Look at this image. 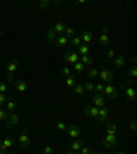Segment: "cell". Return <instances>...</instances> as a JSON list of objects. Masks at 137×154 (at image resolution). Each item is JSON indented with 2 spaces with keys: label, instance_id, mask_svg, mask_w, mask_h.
I'll use <instances>...</instances> for the list:
<instances>
[{
  "label": "cell",
  "instance_id": "obj_19",
  "mask_svg": "<svg viewBox=\"0 0 137 154\" xmlns=\"http://www.w3.org/2000/svg\"><path fill=\"white\" fill-rule=\"evenodd\" d=\"M52 28H54V30L58 33V36H59V35H63L67 26H66V22H56Z\"/></svg>",
  "mask_w": 137,
  "mask_h": 154
},
{
  "label": "cell",
  "instance_id": "obj_25",
  "mask_svg": "<svg viewBox=\"0 0 137 154\" xmlns=\"http://www.w3.org/2000/svg\"><path fill=\"white\" fill-rule=\"evenodd\" d=\"M73 92H74V95H82L85 92V88H84L82 84H76L73 87Z\"/></svg>",
  "mask_w": 137,
  "mask_h": 154
},
{
  "label": "cell",
  "instance_id": "obj_23",
  "mask_svg": "<svg viewBox=\"0 0 137 154\" xmlns=\"http://www.w3.org/2000/svg\"><path fill=\"white\" fill-rule=\"evenodd\" d=\"M114 66L115 67L125 66V57H124V55H118V57L114 58Z\"/></svg>",
  "mask_w": 137,
  "mask_h": 154
},
{
  "label": "cell",
  "instance_id": "obj_2",
  "mask_svg": "<svg viewBox=\"0 0 137 154\" xmlns=\"http://www.w3.org/2000/svg\"><path fill=\"white\" fill-rule=\"evenodd\" d=\"M118 140L119 136H117V135H106L102 140V146L104 149H112L118 144Z\"/></svg>",
  "mask_w": 137,
  "mask_h": 154
},
{
  "label": "cell",
  "instance_id": "obj_17",
  "mask_svg": "<svg viewBox=\"0 0 137 154\" xmlns=\"http://www.w3.org/2000/svg\"><path fill=\"white\" fill-rule=\"evenodd\" d=\"M82 146H84V142L82 140H80V139H73V142L70 143V149L69 150H73V151H78L82 149Z\"/></svg>",
  "mask_w": 137,
  "mask_h": 154
},
{
  "label": "cell",
  "instance_id": "obj_6",
  "mask_svg": "<svg viewBox=\"0 0 137 154\" xmlns=\"http://www.w3.org/2000/svg\"><path fill=\"white\" fill-rule=\"evenodd\" d=\"M66 132H67V136H69V138L77 139L78 136H80V134H81V128L77 124H70L66 128Z\"/></svg>",
  "mask_w": 137,
  "mask_h": 154
},
{
  "label": "cell",
  "instance_id": "obj_49",
  "mask_svg": "<svg viewBox=\"0 0 137 154\" xmlns=\"http://www.w3.org/2000/svg\"><path fill=\"white\" fill-rule=\"evenodd\" d=\"M82 3H85V0H78V2L74 3V6H78V4H82Z\"/></svg>",
  "mask_w": 137,
  "mask_h": 154
},
{
  "label": "cell",
  "instance_id": "obj_31",
  "mask_svg": "<svg viewBox=\"0 0 137 154\" xmlns=\"http://www.w3.org/2000/svg\"><path fill=\"white\" fill-rule=\"evenodd\" d=\"M76 84H77V81H76V77H74L73 74L67 76V79H66V85H67V87H71V88H73Z\"/></svg>",
  "mask_w": 137,
  "mask_h": 154
},
{
  "label": "cell",
  "instance_id": "obj_27",
  "mask_svg": "<svg viewBox=\"0 0 137 154\" xmlns=\"http://www.w3.org/2000/svg\"><path fill=\"white\" fill-rule=\"evenodd\" d=\"M84 70H85V66H84L80 61L77 62V63H74V72H76L77 74H82Z\"/></svg>",
  "mask_w": 137,
  "mask_h": 154
},
{
  "label": "cell",
  "instance_id": "obj_36",
  "mask_svg": "<svg viewBox=\"0 0 137 154\" xmlns=\"http://www.w3.org/2000/svg\"><path fill=\"white\" fill-rule=\"evenodd\" d=\"M84 88H85V91H95V84L92 81H86L84 84Z\"/></svg>",
  "mask_w": 137,
  "mask_h": 154
},
{
  "label": "cell",
  "instance_id": "obj_37",
  "mask_svg": "<svg viewBox=\"0 0 137 154\" xmlns=\"http://www.w3.org/2000/svg\"><path fill=\"white\" fill-rule=\"evenodd\" d=\"M66 128H67V125L64 124V122H62V121L56 122V129H58V131H61V132H66Z\"/></svg>",
  "mask_w": 137,
  "mask_h": 154
},
{
  "label": "cell",
  "instance_id": "obj_45",
  "mask_svg": "<svg viewBox=\"0 0 137 154\" xmlns=\"http://www.w3.org/2000/svg\"><path fill=\"white\" fill-rule=\"evenodd\" d=\"M125 85H129V87H133V88H134V87H136V81H134L133 79H130V80L126 81V84H125Z\"/></svg>",
  "mask_w": 137,
  "mask_h": 154
},
{
  "label": "cell",
  "instance_id": "obj_22",
  "mask_svg": "<svg viewBox=\"0 0 137 154\" xmlns=\"http://www.w3.org/2000/svg\"><path fill=\"white\" fill-rule=\"evenodd\" d=\"M80 62L84 66H91V65H93V58L91 57V55H82Z\"/></svg>",
  "mask_w": 137,
  "mask_h": 154
},
{
  "label": "cell",
  "instance_id": "obj_16",
  "mask_svg": "<svg viewBox=\"0 0 137 154\" xmlns=\"http://www.w3.org/2000/svg\"><path fill=\"white\" fill-rule=\"evenodd\" d=\"M6 110L8 113H14L16 110V102L14 100L13 96H8V99L6 102Z\"/></svg>",
  "mask_w": 137,
  "mask_h": 154
},
{
  "label": "cell",
  "instance_id": "obj_15",
  "mask_svg": "<svg viewBox=\"0 0 137 154\" xmlns=\"http://www.w3.org/2000/svg\"><path fill=\"white\" fill-rule=\"evenodd\" d=\"M15 88L19 94H23L28 90V83L23 79H18V80H15Z\"/></svg>",
  "mask_w": 137,
  "mask_h": 154
},
{
  "label": "cell",
  "instance_id": "obj_38",
  "mask_svg": "<svg viewBox=\"0 0 137 154\" xmlns=\"http://www.w3.org/2000/svg\"><path fill=\"white\" fill-rule=\"evenodd\" d=\"M54 151H55V149L52 147L51 144H47V146L44 147V153L43 154H54Z\"/></svg>",
  "mask_w": 137,
  "mask_h": 154
},
{
  "label": "cell",
  "instance_id": "obj_48",
  "mask_svg": "<svg viewBox=\"0 0 137 154\" xmlns=\"http://www.w3.org/2000/svg\"><path fill=\"white\" fill-rule=\"evenodd\" d=\"M136 62H137V58L132 57V66H136Z\"/></svg>",
  "mask_w": 137,
  "mask_h": 154
},
{
  "label": "cell",
  "instance_id": "obj_3",
  "mask_svg": "<svg viewBox=\"0 0 137 154\" xmlns=\"http://www.w3.org/2000/svg\"><path fill=\"white\" fill-rule=\"evenodd\" d=\"M121 90L124 91V94H125V96H126V99H128V100H130V102H134V100L137 99V91H136V88L122 84V85H121Z\"/></svg>",
  "mask_w": 137,
  "mask_h": 154
},
{
  "label": "cell",
  "instance_id": "obj_44",
  "mask_svg": "<svg viewBox=\"0 0 137 154\" xmlns=\"http://www.w3.org/2000/svg\"><path fill=\"white\" fill-rule=\"evenodd\" d=\"M114 57H115V51L111 48V50H109V52H107V59H112Z\"/></svg>",
  "mask_w": 137,
  "mask_h": 154
},
{
  "label": "cell",
  "instance_id": "obj_13",
  "mask_svg": "<svg viewBox=\"0 0 137 154\" xmlns=\"http://www.w3.org/2000/svg\"><path fill=\"white\" fill-rule=\"evenodd\" d=\"M78 37L81 38V43H82V44H88V43H91L93 40V33L91 32V30H82Z\"/></svg>",
  "mask_w": 137,
  "mask_h": 154
},
{
  "label": "cell",
  "instance_id": "obj_52",
  "mask_svg": "<svg viewBox=\"0 0 137 154\" xmlns=\"http://www.w3.org/2000/svg\"><path fill=\"white\" fill-rule=\"evenodd\" d=\"M1 35H3V32H1V30H0V37H1Z\"/></svg>",
  "mask_w": 137,
  "mask_h": 154
},
{
  "label": "cell",
  "instance_id": "obj_18",
  "mask_svg": "<svg viewBox=\"0 0 137 154\" xmlns=\"http://www.w3.org/2000/svg\"><path fill=\"white\" fill-rule=\"evenodd\" d=\"M67 44H69V40H67L63 35H59L56 37V40H55V45H56L58 48H63L64 45H67Z\"/></svg>",
  "mask_w": 137,
  "mask_h": 154
},
{
  "label": "cell",
  "instance_id": "obj_32",
  "mask_svg": "<svg viewBox=\"0 0 137 154\" xmlns=\"http://www.w3.org/2000/svg\"><path fill=\"white\" fill-rule=\"evenodd\" d=\"M74 29L73 28H66V30H64V33H63V36L67 38V40H70V38H73L74 37Z\"/></svg>",
  "mask_w": 137,
  "mask_h": 154
},
{
  "label": "cell",
  "instance_id": "obj_35",
  "mask_svg": "<svg viewBox=\"0 0 137 154\" xmlns=\"http://www.w3.org/2000/svg\"><path fill=\"white\" fill-rule=\"evenodd\" d=\"M49 6H51V2H49V0H41V2H38V7L41 10L47 8V7H49Z\"/></svg>",
  "mask_w": 137,
  "mask_h": 154
},
{
  "label": "cell",
  "instance_id": "obj_20",
  "mask_svg": "<svg viewBox=\"0 0 137 154\" xmlns=\"http://www.w3.org/2000/svg\"><path fill=\"white\" fill-rule=\"evenodd\" d=\"M56 37H58V33L54 30V28H49L47 30V36H45V38H47V42H49V43H52V42H55L56 40Z\"/></svg>",
  "mask_w": 137,
  "mask_h": 154
},
{
  "label": "cell",
  "instance_id": "obj_51",
  "mask_svg": "<svg viewBox=\"0 0 137 154\" xmlns=\"http://www.w3.org/2000/svg\"><path fill=\"white\" fill-rule=\"evenodd\" d=\"M93 154H103V153H100V151H97V153H93Z\"/></svg>",
  "mask_w": 137,
  "mask_h": 154
},
{
  "label": "cell",
  "instance_id": "obj_21",
  "mask_svg": "<svg viewBox=\"0 0 137 154\" xmlns=\"http://www.w3.org/2000/svg\"><path fill=\"white\" fill-rule=\"evenodd\" d=\"M77 52L80 57L82 55H89V45L88 44H81L80 47H77Z\"/></svg>",
  "mask_w": 137,
  "mask_h": 154
},
{
  "label": "cell",
  "instance_id": "obj_47",
  "mask_svg": "<svg viewBox=\"0 0 137 154\" xmlns=\"http://www.w3.org/2000/svg\"><path fill=\"white\" fill-rule=\"evenodd\" d=\"M109 33V28L107 26H103L102 28V35H107Z\"/></svg>",
  "mask_w": 137,
  "mask_h": 154
},
{
  "label": "cell",
  "instance_id": "obj_40",
  "mask_svg": "<svg viewBox=\"0 0 137 154\" xmlns=\"http://www.w3.org/2000/svg\"><path fill=\"white\" fill-rule=\"evenodd\" d=\"M7 90H8V87H7L6 83H3V81H0V94H6Z\"/></svg>",
  "mask_w": 137,
  "mask_h": 154
},
{
  "label": "cell",
  "instance_id": "obj_7",
  "mask_svg": "<svg viewBox=\"0 0 137 154\" xmlns=\"http://www.w3.org/2000/svg\"><path fill=\"white\" fill-rule=\"evenodd\" d=\"M18 142L22 147H29V146H30V136H29V134H28V128H26V127L22 129V132L19 135Z\"/></svg>",
  "mask_w": 137,
  "mask_h": 154
},
{
  "label": "cell",
  "instance_id": "obj_9",
  "mask_svg": "<svg viewBox=\"0 0 137 154\" xmlns=\"http://www.w3.org/2000/svg\"><path fill=\"white\" fill-rule=\"evenodd\" d=\"M99 77H100V80H102V83L107 84V83H111L112 81L114 73H112L111 70H107V69H102V70H99Z\"/></svg>",
  "mask_w": 137,
  "mask_h": 154
},
{
  "label": "cell",
  "instance_id": "obj_24",
  "mask_svg": "<svg viewBox=\"0 0 137 154\" xmlns=\"http://www.w3.org/2000/svg\"><path fill=\"white\" fill-rule=\"evenodd\" d=\"M96 77H99V69H97V67H91L89 72H88V79H89V81L96 79Z\"/></svg>",
  "mask_w": 137,
  "mask_h": 154
},
{
  "label": "cell",
  "instance_id": "obj_14",
  "mask_svg": "<svg viewBox=\"0 0 137 154\" xmlns=\"http://www.w3.org/2000/svg\"><path fill=\"white\" fill-rule=\"evenodd\" d=\"M107 117H109V109H107V107H102V109H99L97 122H99V124H106V122H107Z\"/></svg>",
  "mask_w": 137,
  "mask_h": 154
},
{
  "label": "cell",
  "instance_id": "obj_30",
  "mask_svg": "<svg viewBox=\"0 0 137 154\" xmlns=\"http://www.w3.org/2000/svg\"><path fill=\"white\" fill-rule=\"evenodd\" d=\"M128 77H130V79H136L137 77V67L136 66H129L128 69Z\"/></svg>",
  "mask_w": 137,
  "mask_h": 154
},
{
  "label": "cell",
  "instance_id": "obj_11",
  "mask_svg": "<svg viewBox=\"0 0 137 154\" xmlns=\"http://www.w3.org/2000/svg\"><path fill=\"white\" fill-rule=\"evenodd\" d=\"M19 122V116L16 114L15 112L14 113H10L8 114V119L6 120V127L7 128H13L15 124H18Z\"/></svg>",
  "mask_w": 137,
  "mask_h": 154
},
{
  "label": "cell",
  "instance_id": "obj_1",
  "mask_svg": "<svg viewBox=\"0 0 137 154\" xmlns=\"http://www.w3.org/2000/svg\"><path fill=\"white\" fill-rule=\"evenodd\" d=\"M19 66V59L13 58L11 61H8L7 63V73H6V80L7 81H14V76H15V72Z\"/></svg>",
  "mask_w": 137,
  "mask_h": 154
},
{
  "label": "cell",
  "instance_id": "obj_4",
  "mask_svg": "<svg viewBox=\"0 0 137 154\" xmlns=\"http://www.w3.org/2000/svg\"><path fill=\"white\" fill-rule=\"evenodd\" d=\"M63 59L67 62V63L74 65V63H77V62L80 61V55H78L77 51H74V50H69V51L64 52Z\"/></svg>",
  "mask_w": 137,
  "mask_h": 154
},
{
  "label": "cell",
  "instance_id": "obj_46",
  "mask_svg": "<svg viewBox=\"0 0 137 154\" xmlns=\"http://www.w3.org/2000/svg\"><path fill=\"white\" fill-rule=\"evenodd\" d=\"M130 129H132L133 132L137 131V122H136V121H132V122H130Z\"/></svg>",
  "mask_w": 137,
  "mask_h": 154
},
{
  "label": "cell",
  "instance_id": "obj_43",
  "mask_svg": "<svg viewBox=\"0 0 137 154\" xmlns=\"http://www.w3.org/2000/svg\"><path fill=\"white\" fill-rule=\"evenodd\" d=\"M0 154H7V149L4 147L3 139H0Z\"/></svg>",
  "mask_w": 137,
  "mask_h": 154
},
{
  "label": "cell",
  "instance_id": "obj_5",
  "mask_svg": "<svg viewBox=\"0 0 137 154\" xmlns=\"http://www.w3.org/2000/svg\"><path fill=\"white\" fill-rule=\"evenodd\" d=\"M97 114H99V109L93 105H86L84 107V116L88 117V119H97Z\"/></svg>",
  "mask_w": 137,
  "mask_h": 154
},
{
  "label": "cell",
  "instance_id": "obj_29",
  "mask_svg": "<svg viewBox=\"0 0 137 154\" xmlns=\"http://www.w3.org/2000/svg\"><path fill=\"white\" fill-rule=\"evenodd\" d=\"M14 142H15V139H14V138H11V136H10V138H6V139H3V144H4V147H6L7 150H8L10 147H13Z\"/></svg>",
  "mask_w": 137,
  "mask_h": 154
},
{
  "label": "cell",
  "instance_id": "obj_42",
  "mask_svg": "<svg viewBox=\"0 0 137 154\" xmlns=\"http://www.w3.org/2000/svg\"><path fill=\"white\" fill-rule=\"evenodd\" d=\"M80 154H92L89 147H86V146H82V149L80 150Z\"/></svg>",
  "mask_w": 137,
  "mask_h": 154
},
{
  "label": "cell",
  "instance_id": "obj_12",
  "mask_svg": "<svg viewBox=\"0 0 137 154\" xmlns=\"http://www.w3.org/2000/svg\"><path fill=\"white\" fill-rule=\"evenodd\" d=\"M104 125H106V132H107V135H117V136H119V131H118L117 124H114V122H111V121H107Z\"/></svg>",
  "mask_w": 137,
  "mask_h": 154
},
{
  "label": "cell",
  "instance_id": "obj_28",
  "mask_svg": "<svg viewBox=\"0 0 137 154\" xmlns=\"http://www.w3.org/2000/svg\"><path fill=\"white\" fill-rule=\"evenodd\" d=\"M69 44L77 48V47H80V45L82 44V43H81V38L78 37V36H74L73 38H70V40H69Z\"/></svg>",
  "mask_w": 137,
  "mask_h": 154
},
{
  "label": "cell",
  "instance_id": "obj_50",
  "mask_svg": "<svg viewBox=\"0 0 137 154\" xmlns=\"http://www.w3.org/2000/svg\"><path fill=\"white\" fill-rule=\"evenodd\" d=\"M67 154H77V151H73V150H69V151H67Z\"/></svg>",
  "mask_w": 137,
  "mask_h": 154
},
{
  "label": "cell",
  "instance_id": "obj_8",
  "mask_svg": "<svg viewBox=\"0 0 137 154\" xmlns=\"http://www.w3.org/2000/svg\"><path fill=\"white\" fill-rule=\"evenodd\" d=\"M103 92L109 96V98H111V99H117V98H118V95H119L118 88H117V87H114V85H111V84H106L104 91H103Z\"/></svg>",
  "mask_w": 137,
  "mask_h": 154
},
{
  "label": "cell",
  "instance_id": "obj_33",
  "mask_svg": "<svg viewBox=\"0 0 137 154\" xmlns=\"http://www.w3.org/2000/svg\"><path fill=\"white\" fill-rule=\"evenodd\" d=\"M8 114L10 113L6 109H0V121H6L8 119Z\"/></svg>",
  "mask_w": 137,
  "mask_h": 154
},
{
  "label": "cell",
  "instance_id": "obj_34",
  "mask_svg": "<svg viewBox=\"0 0 137 154\" xmlns=\"http://www.w3.org/2000/svg\"><path fill=\"white\" fill-rule=\"evenodd\" d=\"M104 87H106L104 83H97V84H96V85H95L96 94H103V91H104Z\"/></svg>",
  "mask_w": 137,
  "mask_h": 154
},
{
  "label": "cell",
  "instance_id": "obj_41",
  "mask_svg": "<svg viewBox=\"0 0 137 154\" xmlns=\"http://www.w3.org/2000/svg\"><path fill=\"white\" fill-rule=\"evenodd\" d=\"M61 73L62 74H63V76H70V74H71V72H70V69H69V67H62V69H61Z\"/></svg>",
  "mask_w": 137,
  "mask_h": 154
},
{
  "label": "cell",
  "instance_id": "obj_26",
  "mask_svg": "<svg viewBox=\"0 0 137 154\" xmlns=\"http://www.w3.org/2000/svg\"><path fill=\"white\" fill-rule=\"evenodd\" d=\"M99 43L102 45H110L111 44V42H110V37H109V35H100V37H99Z\"/></svg>",
  "mask_w": 137,
  "mask_h": 154
},
{
  "label": "cell",
  "instance_id": "obj_10",
  "mask_svg": "<svg viewBox=\"0 0 137 154\" xmlns=\"http://www.w3.org/2000/svg\"><path fill=\"white\" fill-rule=\"evenodd\" d=\"M93 106H96L97 109H102V107H106V98L103 96V94H95L92 98Z\"/></svg>",
  "mask_w": 137,
  "mask_h": 154
},
{
  "label": "cell",
  "instance_id": "obj_39",
  "mask_svg": "<svg viewBox=\"0 0 137 154\" xmlns=\"http://www.w3.org/2000/svg\"><path fill=\"white\" fill-rule=\"evenodd\" d=\"M7 99H8V96H7L6 94H0V107H1L3 105H6Z\"/></svg>",
  "mask_w": 137,
  "mask_h": 154
}]
</instances>
